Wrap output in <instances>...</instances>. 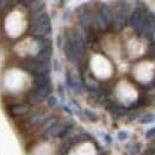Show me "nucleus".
Returning a JSON list of instances; mask_svg holds the SVG:
<instances>
[{
	"label": "nucleus",
	"instance_id": "1",
	"mask_svg": "<svg viewBox=\"0 0 155 155\" xmlns=\"http://www.w3.org/2000/svg\"><path fill=\"white\" fill-rule=\"evenodd\" d=\"M63 44H64L63 47H64L66 56L71 62L77 63L84 56V54H85V41L79 32L73 31L69 35H67Z\"/></svg>",
	"mask_w": 155,
	"mask_h": 155
},
{
	"label": "nucleus",
	"instance_id": "2",
	"mask_svg": "<svg viewBox=\"0 0 155 155\" xmlns=\"http://www.w3.org/2000/svg\"><path fill=\"white\" fill-rule=\"evenodd\" d=\"M31 31L35 37H44L51 31V24H50V18L48 15L43 13L36 17L32 25H31Z\"/></svg>",
	"mask_w": 155,
	"mask_h": 155
},
{
	"label": "nucleus",
	"instance_id": "3",
	"mask_svg": "<svg viewBox=\"0 0 155 155\" xmlns=\"http://www.w3.org/2000/svg\"><path fill=\"white\" fill-rule=\"evenodd\" d=\"M20 68L24 69L28 73H31L34 75H41V74H48L49 73V63L38 62L36 60H26L20 63Z\"/></svg>",
	"mask_w": 155,
	"mask_h": 155
},
{
	"label": "nucleus",
	"instance_id": "4",
	"mask_svg": "<svg viewBox=\"0 0 155 155\" xmlns=\"http://www.w3.org/2000/svg\"><path fill=\"white\" fill-rule=\"evenodd\" d=\"M130 25L131 28L135 30L138 35H142V32L144 31V28L147 25V15L143 10L141 8H136L133 11L131 16H130Z\"/></svg>",
	"mask_w": 155,
	"mask_h": 155
},
{
	"label": "nucleus",
	"instance_id": "5",
	"mask_svg": "<svg viewBox=\"0 0 155 155\" xmlns=\"http://www.w3.org/2000/svg\"><path fill=\"white\" fill-rule=\"evenodd\" d=\"M73 128V123L72 122H63V123H58L54 127H51L49 130L45 131L47 137H63L66 136L71 129Z\"/></svg>",
	"mask_w": 155,
	"mask_h": 155
},
{
	"label": "nucleus",
	"instance_id": "6",
	"mask_svg": "<svg viewBox=\"0 0 155 155\" xmlns=\"http://www.w3.org/2000/svg\"><path fill=\"white\" fill-rule=\"evenodd\" d=\"M50 92H51V86H47L42 88H34L29 94V101L34 105L41 104L45 98L50 97Z\"/></svg>",
	"mask_w": 155,
	"mask_h": 155
},
{
	"label": "nucleus",
	"instance_id": "7",
	"mask_svg": "<svg viewBox=\"0 0 155 155\" xmlns=\"http://www.w3.org/2000/svg\"><path fill=\"white\" fill-rule=\"evenodd\" d=\"M97 16L105 23L106 26H109V25L112 23V20H114L112 11H111V8H110L109 6H106V5H103V6L100 7V10H99Z\"/></svg>",
	"mask_w": 155,
	"mask_h": 155
},
{
	"label": "nucleus",
	"instance_id": "8",
	"mask_svg": "<svg viewBox=\"0 0 155 155\" xmlns=\"http://www.w3.org/2000/svg\"><path fill=\"white\" fill-rule=\"evenodd\" d=\"M10 110V114L15 117H19V116H24L26 114H29L30 111V107L25 104H15V105H11L8 107Z\"/></svg>",
	"mask_w": 155,
	"mask_h": 155
},
{
	"label": "nucleus",
	"instance_id": "9",
	"mask_svg": "<svg viewBox=\"0 0 155 155\" xmlns=\"http://www.w3.org/2000/svg\"><path fill=\"white\" fill-rule=\"evenodd\" d=\"M50 86V78L48 74H41L35 75L34 78V88H42Z\"/></svg>",
	"mask_w": 155,
	"mask_h": 155
},
{
	"label": "nucleus",
	"instance_id": "10",
	"mask_svg": "<svg viewBox=\"0 0 155 155\" xmlns=\"http://www.w3.org/2000/svg\"><path fill=\"white\" fill-rule=\"evenodd\" d=\"M44 120H45V115H44V112L43 111H37V112H35L32 116L29 118V123L31 124V125H38V124H42V123H44Z\"/></svg>",
	"mask_w": 155,
	"mask_h": 155
},
{
	"label": "nucleus",
	"instance_id": "11",
	"mask_svg": "<svg viewBox=\"0 0 155 155\" xmlns=\"http://www.w3.org/2000/svg\"><path fill=\"white\" fill-rule=\"evenodd\" d=\"M67 85H68V87L69 88H72L73 91H75V92H79L80 91V82L78 81L77 79H74V78L71 75V73H67Z\"/></svg>",
	"mask_w": 155,
	"mask_h": 155
},
{
	"label": "nucleus",
	"instance_id": "12",
	"mask_svg": "<svg viewBox=\"0 0 155 155\" xmlns=\"http://www.w3.org/2000/svg\"><path fill=\"white\" fill-rule=\"evenodd\" d=\"M80 21H81L82 26H88L92 21V13L88 10H85L80 16Z\"/></svg>",
	"mask_w": 155,
	"mask_h": 155
},
{
	"label": "nucleus",
	"instance_id": "13",
	"mask_svg": "<svg viewBox=\"0 0 155 155\" xmlns=\"http://www.w3.org/2000/svg\"><path fill=\"white\" fill-rule=\"evenodd\" d=\"M30 7H31L32 15H39L42 12V10L44 8V2L43 1H32Z\"/></svg>",
	"mask_w": 155,
	"mask_h": 155
},
{
	"label": "nucleus",
	"instance_id": "14",
	"mask_svg": "<svg viewBox=\"0 0 155 155\" xmlns=\"http://www.w3.org/2000/svg\"><path fill=\"white\" fill-rule=\"evenodd\" d=\"M140 122L146 124V123H153L155 122V114H147L144 116L140 117Z\"/></svg>",
	"mask_w": 155,
	"mask_h": 155
},
{
	"label": "nucleus",
	"instance_id": "15",
	"mask_svg": "<svg viewBox=\"0 0 155 155\" xmlns=\"http://www.w3.org/2000/svg\"><path fill=\"white\" fill-rule=\"evenodd\" d=\"M47 103H48V105L50 107H54V106L58 105V99H56V97H54V96H50V97H48V99H47Z\"/></svg>",
	"mask_w": 155,
	"mask_h": 155
},
{
	"label": "nucleus",
	"instance_id": "16",
	"mask_svg": "<svg viewBox=\"0 0 155 155\" xmlns=\"http://www.w3.org/2000/svg\"><path fill=\"white\" fill-rule=\"evenodd\" d=\"M84 114L86 115V117H87L90 120H96V119L98 118L97 115H96V114H93V112H91L90 110H85V111H84Z\"/></svg>",
	"mask_w": 155,
	"mask_h": 155
},
{
	"label": "nucleus",
	"instance_id": "17",
	"mask_svg": "<svg viewBox=\"0 0 155 155\" xmlns=\"http://www.w3.org/2000/svg\"><path fill=\"white\" fill-rule=\"evenodd\" d=\"M148 55L150 58H155V42H152L150 45H149V49H148Z\"/></svg>",
	"mask_w": 155,
	"mask_h": 155
},
{
	"label": "nucleus",
	"instance_id": "18",
	"mask_svg": "<svg viewBox=\"0 0 155 155\" xmlns=\"http://www.w3.org/2000/svg\"><path fill=\"white\" fill-rule=\"evenodd\" d=\"M128 137H129V134L127 131H119L118 133V140H120V141L128 140Z\"/></svg>",
	"mask_w": 155,
	"mask_h": 155
},
{
	"label": "nucleus",
	"instance_id": "19",
	"mask_svg": "<svg viewBox=\"0 0 155 155\" xmlns=\"http://www.w3.org/2000/svg\"><path fill=\"white\" fill-rule=\"evenodd\" d=\"M154 135H155V127L152 128V129H149V130L146 133V137H147V138H152Z\"/></svg>",
	"mask_w": 155,
	"mask_h": 155
},
{
	"label": "nucleus",
	"instance_id": "20",
	"mask_svg": "<svg viewBox=\"0 0 155 155\" xmlns=\"http://www.w3.org/2000/svg\"><path fill=\"white\" fill-rule=\"evenodd\" d=\"M105 140H106L107 143H111V142H112V141H111V136H109V135L105 136Z\"/></svg>",
	"mask_w": 155,
	"mask_h": 155
}]
</instances>
